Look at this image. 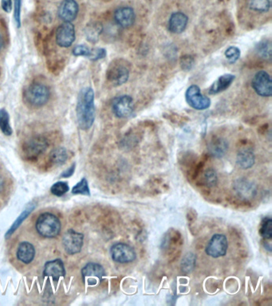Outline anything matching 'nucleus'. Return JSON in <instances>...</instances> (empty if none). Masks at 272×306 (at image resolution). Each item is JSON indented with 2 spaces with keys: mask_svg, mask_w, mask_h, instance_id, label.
I'll return each instance as SVG.
<instances>
[{
  "mask_svg": "<svg viewBox=\"0 0 272 306\" xmlns=\"http://www.w3.org/2000/svg\"><path fill=\"white\" fill-rule=\"evenodd\" d=\"M22 0H14V18L17 27H21Z\"/></svg>",
  "mask_w": 272,
  "mask_h": 306,
  "instance_id": "nucleus-36",
  "label": "nucleus"
},
{
  "mask_svg": "<svg viewBox=\"0 0 272 306\" xmlns=\"http://www.w3.org/2000/svg\"><path fill=\"white\" fill-rule=\"evenodd\" d=\"M105 272L103 266L95 262H89L82 268V275L83 281L88 285H96L101 282L105 276Z\"/></svg>",
  "mask_w": 272,
  "mask_h": 306,
  "instance_id": "nucleus-12",
  "label": "nucleus"
},
{
  "mask_svg": "<svg viewBox=\"0 0 272 306\" xmlns=\"http://www.w3.org/2000/svg\"><path fill=\"white\" fill-rule=\"evenodd\" d=\"M210 154L216 158H221L226 154L228 150V144L223 138H215L210 143L208 146Z\"/></svg>",
  "mask_w": 272,
  "mask_h": 306,
  "instance_id": "nucleus-23",
  "label": "nucleus"
},
{
  "mask_svg": "<svg viewBox=\"0 0 272 306\" xmlns=\"http://www.w3.org/2000/svg\"><path fill=\"white\" fill-rule=\"evenodd\" d=\"M102 26L99 24H91L85 28V33L86 39L90 43H96L102 34Z\"/></svg>",
  "mask_w": 272,
  "mask_h": 306,
  "instance_id": "nucleus-26",
  "label": "nucleus"
},
{
  "mask_svg": "<svg viewBox=\"0 0 272 306\" xmlns=\"http://www.w3.org/2000/svg\"><path fill=\"white\" fill-rule=\"evenodd\" d=\"M251 86L260 96L269 98L272 95L271 79L270 74L264 70H260L255 74Z\"/></svg>",
  "mask_w": 272,
  "mask_h": 306,
  "instance_id": "nucleus-10",
  "label": "nucleus"
},
{
  "mask_svg": "<svg viewBox=\"0 0 272 306\" xmlns=\"http://www.w3.org/2000/svg\"><path fill=\"white\" fill-rule=\"evenodd\" d=\"M67 158V151H66V148H63V147H59V148L52 150L51 152L50 153V157H49L50 162L57 166L63 165L66 163Z\"/></svg>",
  "mask_w": 272,
  "mask_h": 306,
  "instance_id": "nucleus-24",
  "label": "nucleus"
},
{
  "mask_svg": "<svg viewBox=\"0 0 272 306\" xmlns=\"http://www.w3.org/2000/svg\"><path fill=\"white\" fill-rule=\"evenodd\" d=\"M73 54L77 57L83 56L92 61H98L106 56V50L103 48H89L85 45H79L74 48Z\"/></svg>",
  "mask_w": 272,
  "mask_h": 306,
  "instance_id": "nucleus-18",
  "label": "nucleus"
},
{
  "mask_svg": "<svg viewBox=\"0 0 272 306\" xmlns=\"http://www.w3.org/2000/svg\"><path fill=\"white\" fill-rule=\"evenodd\" d=\"M111 255L114 262L121 264L134 262L137 258L134 248L123 242L114 244L111 249Z\"/></svg>",
  "mask_w": 272,
  "mask_h": 306,
  "instance_id": "nucleus-6",
  "label": "nucleus"
},
{
  "mask_svg": "<svg viewBox=\"0 0 272 306\" xmlns=\"http://www.w3.org/2000/svg\"><path fill=\"white\" fill-rule=\"evenodd\" d=\"M196 257L192 253L185 255L182 259V270L185 274H189L193 271L196 266Z\"/></svg>",
  "mask_w": 272,
  "mask_h": 306,
  "instance_id": "nucleus-28",
  "label": "nucleus"
},
{
  "mask_svg": "<svg viewBox=\"0 0 272 306\" xmlns=\"http://www.w3.org/2000/svg\"><path fill=\"white\" fill-rule=\"evenodd\" d=\"M249 7L257 12H267L270 8V0H249Z\"/></svg>",
  "mask_w": 272,
  "mask_h": 306,
  "instance_id": "nucleus-29",
  "label": "nucleus"
},
{
  "mask_svg": "<svg viewBox=\"0 0 272 306\" xmlns=\"http://www.w3.org/2000/svg\"><path fill=\"white\" fill-rule=\"evenodd\" d=\"M228 248V242L227 237L221 234H216L210 239L205 251L208 256L217 258L226 255Z\"/></svg>",
  "mask_w": 272,
  "mask_h": 306,
  "instance_id": "nucleus-9",
  "label": "nucleus"
},
{
  "mask_svg": "<svg viewBox=\"0 0 272 306\" xmlns=\"http://www.w3.org/2000/svg\"><path fill=\"white\" fill-rule=\"evenodd\" d=\"M4 46V37L0 34V50H2Z\"/></svg>",
  "mask_w": 272,
  "mask_h": 306,
  "instance_id": "nucleus-40",
  "label": "nucleus"
},
{
  "mask_svg": "<svg viewBox=\"0 0 272 306\" xmlns=\"http://www.w3.org/2000/svg\"><path fill=\"white\" fill-rule=\"evenodd\" d=\"M0 129L6 136H11L13 132L10 125L9 114L5 109H0Z\"/></svg>",
  "mask_w": 272,
  "mask_h": 306,
  "instance_id": "nucleus-27",
  "label": "nucleus"
},
{
  "mask_svg": "<svg viewBox=\"0 0 272 306\" xmlns=\"http://www.w3.org/2000/svg\"><path fill=\"white\" fill-rule=\"evenodd\" d=\"M48 147V141L41 136L31 137L23 145V154L28 160H35L43 154Z\"/></svg>",
  "mask_w": 272,
  "mask_h": 306,
  "instance_id": "nucleus-4",
  "label": "nucleus"
},
{
  "mask_svg": "<svg viewBox=\"0 0 272 306\" xmlns=\"http://www.w3.org/2000/svg\"><path fill=\"white\" fill-rule=\"evenodd\" d=\"M4 180H3V179L1 178V177H0V193H1V192H2L3 188H4Z\"/></svg>",
  "mask_w": 272,
  "mask_h": 306,
  "instance_id": "nucleus-41",
  "label": "nucleus"
},
{
  "mask_svg": "<svg viewBox=\"0 0 272 306\" xmlns=\"http://www.w3.org/2000/svg\"><path fill=\"white\" fill-rule=\"evenodd\" d=\"M75 171V164H74L71 167H69L67 170L66 171H63L61 175V177H63V178H69V177H71L72 175L74 174Z\"/></svg>",
  "mask_w": 272,
  "mask_h": 306,
  "instance_id": "nucleus-39",
  "label": "nucleus"
},
{
  "mask_svg": "<svg viewBox=\"0 0 272 306\" xmlns=\"http://www.w3.org/2000/svg\"><path fill=\"white\" fill-rule=\"evenodd\" d=\"M255 154L249 148L240 150L237 154V163L242 169L251 168L255 164Z\"/></svg>",
  "mask_w": 272,
  "mask_h": 306,
  "instance_id": "nucleus-22",
  "label": "nucleus"
},
{
  "mask_svg": "<svg viewBox=\"0 0 272 306\" xmlns=\"http://www.w3.org/2000/svg\"><path fill=\"white\" fill-rule=\"evenodd\" d=\"M79 14V5L75 0H63L59 7V16L61 20L71 23Z\"/></svg>",
  "mask_w": 272,
  "mask_h": 306,
  "instance_id": "nucleus-16",
  "label": "nucleus"
},
{
  "mask_svg": "<svg viewBox=\"0 0 272 306\" xmlns=\"http://www.w3.org/2000/svg\"><path fill=\"white\" fill-rule=\"evenodd\" d=\"M75 40V27L71 23L65 22L58 28L56 42L59 47L67 48L73 44Z\"/></svg>",
  "mask_w": 272,
  "mask_h": 306,
  "instance_id": "nucleus-13",
  "label": "nucleus"
},
{
  "mask_svg": "<svg viewBox=\"0 0 272 306\" xmlns=\"http://www.w3.org/2000/svg\"><path fill=\"white\" fill-rule=\"evenodd\" d=\"M240 54H241L240 50L237 47H228L224 53V55L231 64L237 63L240 58Z\"/></svg>",
  "mask_w": 272,
  "mask_h": 306,
  "instance_id": "nucleus-34",
  "label": "nucleus"
},
{
  "mask_svg": "<svg viewBox=\"0 0 272 306\" xmlns=\"http://www.w3.org/2000/svg\"><path fill=\"white\" fill-rule=\"evenodd\" d=\"M233 188L237 196L244 200H252L257 193L256 184L246 178H240L235 180Z\"/></svg>",
  "mask_w": 272,
  "mask_h": 306,
  "instance_id": "nucleus-14",
  "label": "nucleus"
},
{
  "mask_svg": "<svg viewBox=\"0 0 272 306\" xmlns=\"http://www.w3.org/2000/svg\"><path fill=\"white\" fill-rule=\"evenodd\" d=\"M235 79V75L231 74V73H226V74L219 76L212 83V86H210L209 89H208V93L214 95L224 92L230 87Z\"/></svg>",
  "mask_w": 272,
  "mask_h": 306,
  "instance_id": "nucleus-20",
  "label": "nucleus"
},
{
  "mask_svg": "<svg viewBox=\"0 0 272 306\" xmlns=\"http://www.w3.org/2000/svg\"><path fill=\"white\" fill-rule=\"evenodd\" d=\"M34 208V205L30 204L28 205L27 208L25 210L23 211L22 212L21 215L19 216L18 219L14 221V223H13L12 226L10 227V229L7 231V233H6V239H8L12 235V234L14 233L19 227H20V225L23 223V221L25 220L27 217H28L29 215L31 213L33 210Z\"/></svg>",
  "mask_w": 272,
  "mask_h": 306,
  "instance_id": "nucleus-25",
  "label": "nucleus"
},
{
  "mask_svg": "<svg viewBox=\"0 0 272 306\" xmlns=\"http://www.w3.org/2000/svg\"><path fill=\"white\" fill-rule=\"evenodd\" d=\"M76 113L80 128L89 129L95 120V92L92 88H85L81 91L77 104Z\"/></svg>",
  "mask_w": 272,
  "mask_h": 306,
  "instance_id": "nucleus-1",
  "label": "nucleus"
},
{
  "mask_svg": "<svg viewBox=\"0 0 272 306\" xmlns=\"http://www.w3.org/2000/svg\"><path fill=\"white\" fill-rule=\"evenodd\" d=\"M35 255V250L32 244L28 242H23L20 244L17 251V258L20 262L29 264L32 262Z\"/></svg>",
  "mask_w": 272,
  "mask_h": 306,
  "instance_id": "nucleus-21",
  "label": "nucleus"
},
{
  "mask_svg": "<svg viewBox=\"0 0 272 306\" xmlns=\"http://www.w3.org/2000/svg\"><path fill=\"white\" fill-rule=\"evenodd\" d=\"M112 110L117 118H130L134 112V99L130 95H121L114 98L112 102Z\"/></svg>",
  "mask_w": 272,
  "mask_h": 306,
  "instance_id": "nucleus-7",
  "label": "nucleus"
},
{
  "mask_svg": "<svg viewBox=\"0 0 272 306\" xmlns=\"http://www.w3.org/2000/svg\"><path fill=\"white\" fill-rule=\"evenodd\" d=\"M38 233L45 238L52 239L59 235L61 223L59 218L51 213H43L38 218L36 222Z\"/></svg>",
  "mask_w": 272,
  "mask_h": 306,
  "instance_id": "nucleus-2",
  "label": "nucleus"
},
{
  "mask_svg": "<svg viewBox=\"0 0 272 306\" xmlns=\"http://www.w3.org/2000/svg\"><path fill=\"white\" fill-rule=\"evenodd\" d=\"M114 20L122 28H130L135 23V11L130 7H119L114 12Z\"/></svg>",
  "mask_w": 272,
  "mask_h": 306,
  "instance_id": "nucleus-15",
  "label": "nucleus"
},
{
  "mask_svg": "<svg viewBox=\"0 0 272 306\" xmlns=\"http://www.w3.org/2000/svg\"><path fill=\"white\" fill-rule=\"evenodd\" d=\"M68 190H69L68 183L66 182L63 181L57 182L53 185H52L51 188H50L52 194L59 196V197L66 194Z\"/></svg>",
  "mask_w": 272,
  "mask_h": 306,
  "instance_id": "nucleus-33",
  "label": "nucleus"
},
{
  "mask_svg": "<svg viewBox=\"0 0 272 306\" xmlns=\"http://www.w3.org/2000/svg\"><path fill=\"white\" fill-rule=\"evenodd\" d=\"M107 79L114 86H120L126 83L130 78L128 67L122 63H111L106 73Z\"/></svg>",
  "mask_w": 272,
  "mask_h": 306,
  "instance_id": "nucleus-8",
  "label": "nucleus"
},
{
  "mask_svg": "<svg viewBox=\"0 0 272 306\" xmlns=\"http://www.w3.org/2000/svg\"><path fill=\"white\" fill-rule=\"evenodd\" d=\"M1 7L5 12L10 13L12 10L11 0H1Z\"/></svg>",
  "mask_w": 272,
  "mask_h": 306,
  "instance_id": "nucleus-38",
  "label": "nucleus"
},
{
  "mask_svg": "<svg viewBox=\"0 0 272 306\" xmlns=\"http://www.w3.org/2000/svg\"><path fill=\"white\" fill-rule=\"evenodd\" d=\"M260 234L263 239H270L272 238V220L270 218L263 219L260 225Z\"/></svg>",
  "mask_w": 272,
  "mask_h": 306,
  "instance_id": "nucleus-31",
  "label": "nucleus"
},
{
  "mask_svg": "<svg viewBox=\"0 0 272 306\" xmlns=\"http://www.w3.org/2000/svg\"><path fill=\"white\" fill-rule=\"evenodd\" d=\"M44 274L45 276L50 277L55 281H58L59 278L64 277L66 271L63 261L56 259L46 262L44 267Z\"/></svg>",
  "mask_w": 272,
  "mask_h": 306,
  "instance_id": "nucleus-19",
  "label": "nucleus"
},
{
  "mask_svg": "<svg viewBox=\"0 0 272 306\" xmlns=\"http://www.w3.org/2000/svg\"><path fill=\"white\" fill-rule=\"evenodd\" d=\"M188 105L196 110H205L211 106V100L201 93V89L196 85L189 86L185 93Z\"/></svg>",
  "mask_w": 272,
  "mask_h": 306,
  "instance_id": "nucleus-5",
  "label": "nucleus"
},
{
  "mask_svg": "<svg viewBox=\"0 0 272 306\" xmlns=\"http://www.w3.org/2000/svg\"><path fill=\"white\" fill-rule=\"evenodd\" d=\"M194 61L191 57H184L182 59V66L184 70H189L193 66Z\"/></svg>",
  "mask_w": 272,
  "mask_h": 306,
  "instance_id": "nucleus-37",
  "label": "nucleus"
},
{
  "mask_svg": "<svg viewBox=\"0 0 272 306\" xmlns=\"http://www.w3.org/2000/svg\"><path fill=\"white\" fill-rule=\"evenodd\" d=\"M72 193L75 195L90 196V190H89L87 180L83 178L79 183H77L76 185L72 188Z\"/></svg>",
  "mask_w": 272,
  "mask_h": 306,
  "instance_id": "nucleus-32",
  "label": "nucleus"
},
{
  "mask_svg": "<svg viewBox=\"0 0 272 306\" xmlns=\"http://www.w3.org/2000/svg\"><path fill=\"white\" fill-rule=\"evenodd\" d=\"M189 23V18L185 13L177 11L171 14L169 20V30L173 34H182Z\"/></svg>",
  "mask_w": 272,
  "mask_h": 306,
  "instance_id": "nucleus-17",
  "label": "nucleus"
},
{
  "mask_svg": "<svg viewBox=\"0 0 272 306\" xmlns=\"http://www.w3.org/2000/svg\"><path fill=\"white\" fill-rule=\"evenodd\" d=\"M205 182L208 187H215L218 182L216 171L214 169L207 170L205 173Z\"/></svg>",
  "mask_w": 272,
  "mask_h": 306,
  "instance_id": "nucleus-35",
  "label": "nucleus"
},
{
  "mask_svg": "<svg viewBox=\"0 0 272 306\" xmlns=\"http://www.w3.org/2000/svg\"><path fill=\"white\" fill-rule=\"evenodd\" d=\"M84 235L74 230H68L63 237V246L65 251L73 255L80 252L83 246Z\"/></svg>",
  "mask_w": 272,
  "mask_h": 306,
  "instance_id": "nucleus-11",
  "label": "nucleus"
},
{
  "mask_svg": "<svg viewBox=\"0 0 272 306\" xmlns=\"http://www.w3.org/2000/svg\"><path fill=\"white\" fill-rule=\"evenodd\" d=\"M256 51L263 59H270L271 57V43L268 40L260 42L256 46Z\"/></svg>",
  "mask_w": 272,
  "mask_h": 306,
  "instance_id": "nucleus-30",
  "label": "nucleus"
},
{
  "mask_svg": "<svg viewBox=\"0 0 272 306\" xmlns=\"http://www.w3.org/2000/svg\"><path fill=\"white\" fill-rule=\"evenodd\" d=\"M50 96L49 88L41 83L32 84L26 90V100L30 105L34 107H41L46 105Z\"/></svg>",
  "mask_w": 272,
  "mask_h": 306,
  "instance_id": "nucleus-3",
  "label": "nucleus"
}]
</instances>
